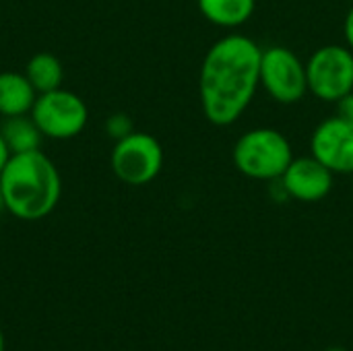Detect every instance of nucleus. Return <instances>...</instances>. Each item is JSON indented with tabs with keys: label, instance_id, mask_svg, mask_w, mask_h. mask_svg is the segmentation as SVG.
<instances>
[{
	"label": "nucleus",
	"instance_id": "1",
	"mask_svg": "<svg viewBox=\"0 0 353 351\" xmlns=\"http://www.w3.org/2000/svg\"><path fill=\"white\" fill-rule=\"evenodd\" d=\"M263 48L246 35H225L205 54L199 74V97L205 118L232 126L261 87Z\"/></svg>",
	"mask_w": 353,
	"mask_h": 351
},
{
	"label": "nucleus",
	"instance_id": "2",
	"mask_svg": "<svg viewBox=\"0 0 353 351\" xmlns=\"http://www.w3.org/2000/svg\"><path fill=\"white\" fill-rule=\"evenodd\" d=\"M0 192L6 213L21 221H39L62 197L60 172L41 149L14 153L0 172Z\"/></svg>",
	"mask_w": 353,
	"mask_h": 351
},
{
	"label": "nucleus",
	"instance_id": "3",
	"mask_svg": "<svg viewBox=\"0 0 353 351\" xmlns=\"http://www.w3.org/2000/svg\"><path fill=\"white\" fill-rule=\"evenodd\" d=\"M234 166L252 180H279L294 159L292 143L275 128L246 130L234 145Z\"/></svg>",
	"mask_w": 353,
	"mask_h": 351
},
{
	"label": "nucleus",
	"instance_id": "4",
	"mask_svg": "<svg viewBox=\"0 0 353 351\" xmlns=\"http://www.w3.org/2000/svg\"><path fill=\"white\" fill-rule=\"evenodd\" d=\"M29 114L35 120L41 134L54 141L79 137L89 122L87 103L77 93L64 87L37 93V99Z\"/></svg>",
	"mask_w": 353,
	"mask_h": 351
},
{
	"label": "nucleus",
	"instance_id": "5",
	"mask_svg": "<svg viewBox=\"0 0 353 351\" xmlns=\"http://www.w3.org/2000/svg\"><path fill=\"white\" fill-rule=\"evenodd\" d=\"M114 176L128 186H145L153 182L163 168V149L153 134L132 130L116 141L110 157Z\"/></svg>",
	"mask_w": 353,
	"mask_h": 351
},
{
	"label": "nucleus",
	"instance_id": "6",
	"mask_svg": "<svg viewBox=\"0 0 353 351\" xmlns=\"http://www.w3.org/2000/svg\"><path fill=\"white\" fill-rule=\"evenodd\" d=\"M308 93L323 101H339L353 91V50L329 43L312 52L306 62Z\"/></svg>",
	"mask_w": 353,
	"mask_h": 351
},
{
	"label": "nucleus",
	"instance_id": "7",
	"mask_svg": "<svg viewBox=\"0 0 353 351\" xmlns=\"http://www.w3.org/2000/svg\"><path fill=\"white\" fill-rule=\"evenodd\" d=\"M259 77L261 87L279 103H298L308 93L306 64L285 46H271L263 50Z\"/></svg>",
	"mask_w": 353,
	"mask_h": 351
},
{
	"label": "nucleus",
	"instance_id": "8",
	"mask_svg": "<svg viewBox=\"0 0 353 351\" xmlns=\"http://www.w3.org/2000/svg\"><path fill=\"white\" fill-rule=\"evenodd\" d=\"M310 155L333 174H353V122L339 116L323 120L310 137Z\"/></svg>",
	"mask_w": 353,
	"mask_h": 351
},
{
	"label": "nucleus",
	"instance_id": "9",
	"mask_svg": "<svg viewBox=\"0 0 353 351\" xmlns=\"http://www.w3.org/2000/svg\"><path fill=\"white\" fill-rule=\"evenodd\" d=\"M333 178L335 174L325 163H321L314 155H308L294 157L279 180L288 197L300 203H319L329 197Z\"/></svg>",
	"mask_w": 353,
	"mask_h": 351
},
{
	"label": "nucleus",
	"instance_id": "10",
	"mask_svg": "<svg viewBox=\"0 0 353 351\" xmlns=\"http://www.w3.org/2000/svg\"><path fill=\"white\" fill-rule=\"evenodd\" d=\"M37 99L35 87L29 83L25 72L4 70L0 72V116H25L31 112Z\"/></svg>",
	"mask_w": 353,
	"mask_h": 351
},
{
	"label": "nucleus",
	"instance_id": "11",
	"mask_svg": "<svg viewBox=\"0 0 353 351\" xmlns=\"http://www.w3.org/2000/svg\"><path fill=\"white\" fill-rule=\"evenodd\" d=\"M196 6L209 23L236 29L254 14L256 0H196Z\"/></svg>",
	"mask_w": 353,
	"mask_h": 351
},
{
	"label": "nucleus",
	"instance_id": "12",
	"mask_svg": "<svg viewBox=\"0 0 353 351\" xmlns=\"http://www.w3.org/2000/svg\"><path fill=\"white\" fill-rule=\"evenodd\" d=\"M0 134L10 151V155L14 153H27V151H33V149H39L41 145V130L37 128L35 120L31 118V114H25V116H12V118H6L2 128H0Z\"/></svg>",
	"mask_w": 353,
	"mask_h": 351
},
{
	"label": "nucleus",
	"instance_id": "13",
	"mask_svg": "<svg viewBox=\"0 0 353 351\" xmlns=\"http://www.w3.org/2000/svg\"><path fill=\"white\" fill-rule=\"evenodd\" d=\"M25 77L29 79V83L35 87L37 93L54 91V89L62 87L64 66H62V62L54 54L37 52L35 56L29 58V62L25 66Z\"/></svg>",
	"mask_w": 353,
	"mask_h": 351
},
{
	"label": "nucleus",
	"instance_id": "14",
	"mask_svg": "<svg viewBox=\"0 0 353 351\" xmlns=\"http://www.w3.org/2000/svg\"><path fill=\"white\" fill-rule=\"evenodd\" d=\"M132 130H134L132 120H130L126 114H112V116L105 120V132H108V137L114 139V141H120V139L128 137Z\"/></svg>",
	"mask_w": 353,
	"mask_h": 351
},
{
	"label": "nucleus",
	"instance_id": "15",
	"mask_svg": "<svg viewBox=\"0 0 353 351\" xmlns=\"http://www.w3.org/2000/svg\"><path fill=\"white\" fill-rule=\"evenodd\" d=\"M335 103H337V114L335 116H339V118H343L347 122H353V91H350L347 95H343Z\"/></svg>",
	"mask_w": 353,
	"mask_h": 351
},
{
	"label": "nucleus",
	"instance_id": "16",
	"mask_svg": "<svg viewBox=\"0 0 353 351\" xmlns=\"http://www.w3.org/2000/svg\"><path fill=\"white\" fill-rule=\"evenodd\" d=\"M343 35H345V46L353 50V6L347 10L345 21H343Z\"/></svg>",
	"mask_w": 353,
	"mask_h": 351
},
{
	"label": "nucleus",
	"instance_id": "17",
	"mask_svg": "<svg viewBox=\"0 0 353 351\" xmlns=\"http://www.w3.org/2000/svg\"><path fill=\"white\" fill-rule=\"evenodd\" d=\"M8 159H10V151H8V147H6V143H4V139L0 134V172L4 170V166H6Z\"/></svg>",
	"mask_w": 353,
	"mask_h": 351
},
{
	"label": "nucleus",
	"instance_id": "18",
	"mask_svg": "<svg viewBox=\"0 0 353 351\" xmlns=\"http://www.w3.org/2000/svg\"><path fill=\"white\" fill-rule=\"evenodd\" d=\"M6 343H4V335H2V329H0V351H4Z\"/></svg>",
	"mask_w": 353,
	"mask_h": 351
},
{
	"label": "nucleus",
	"instance_id": "19",
	"mask_svg": "<svg viewBox=\"0 0 353 351\" xmlns=\"http://www.w3.org/2000/svg\"><path fill=\"white\" fill-rule=\"evenodd\" d=\"M0 213H6V207H4V199H2V192H0Z\"/></svg>",
	"mask_w": 353,
	"mask_h": 351
},
{
	"label": "nucleus",
	"instance_id": "20",
	"mask_svg": "<svg viewBox=\"0 0 353 351\" xmlns=\"http://www.w3.org/2000/svg\"><path fill=\"white\" fill-rule=\"evenodd\" d=\"M325 351H345V350H341V348H331V350H325Z\"/></svg>",
	"mask_w": 353,
	"mask_h": 351
},
{
	"label": "nucleus",
	"instance_id": "21",
	"mask_svg": "<svg viewBox=\"0 0 353 351\" xmlns=\"http://www.w3.org/2000/svg\"><path fill=\"white\" fill-rule=\"evenodd\" d=\"M352 176H353V174H352ZM352 190H353V184H352Z\"/></svg>",
	"mask_w": 353,
	"mask_h": 351
}]
</instances>
